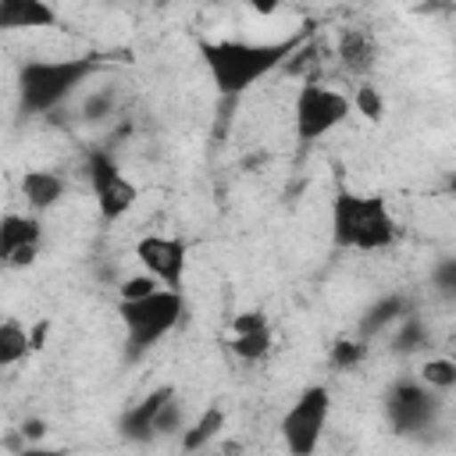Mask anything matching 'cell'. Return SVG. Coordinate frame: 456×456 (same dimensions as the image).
<instances>
[{
  "label": "cell",
  "mask_w": 456,
  "mask_h": 456,
  "mask_svg": "<svg viewBox=\"0 0 456 456\" xmlns=\"http://www.w3.org/2000/svg\"><path fill=\"white\" fill-rule=\"evenodd\" d=\"M82 110H100V118H103V110H110V96H89Z\"/></svg>",
  "instance_id": "83f0119b"
},
{
  "label": "cell",
  "mask_w": 456,
  "mask_h": 456,
  "mask_svg": "<svg viewBox=\"0 0 456 456\" xmlns=\"http://www.w3.org/2000/svg\"><path fill=\"white\" fill-rule=\"evenodd\" d=\"M21 438H25L28 445H43V438H46V420H39V417L21 420Z\"/></svg>",
  "instance_id": "d4e9b609"
},
{
  "label": "cell",
  "mask_w": 456,
  "mask_h": 456,
  "mask_svg": "<svg viewBox=\"0 0 456 456\" xmlns=\"http://www.w3.org/2000/svg\"><path fill=\"white\" fill-rule=\"evenodd\" d=\"M353 114V96L342 89H331L317 78H306L296 89V103H292V125H296V139L303 146L331 135L346 118Z\"/></svg>",
  "instance_id": "5b68a950"
},
{
  "label": "cell",
  "mask_w": 456,
  "mask_h": 456,
  "mask_svg": "<svg viewBox=\"0 0 456 456\" xmlns=\"http://www.w3.org/2000/svg\"><path fill=\"white\" fill-rule=\"evenodd\" d=\"M43 246V221L39 214H18L7 210L0 217V260L4 267L18 271V267H32Z\"/></svg>",
  "instance_id": "30bf717a"
},
{
  "label": "cell",
  "mask_w": 456,
  "mask_h": 456,
  "mask_svg": "<svg viewBox=\"0 0 456 456\" xmlns=\"http://www.w3.org/2000/svg\"><path fill=\"white\" fill-rule=\"evenodd\" d=\"M306 32L285 36V39H200V61L210 75V86L217 96H242L278 68L292 61V53L303 46Z\"/></svg>",
  "instance_id": "6da1fadb"
},
{
  "label": "cell",
  "mask_w": 456,
  "mask_h": 456,
  "mask_svg": "<svg viewBox=\"0 0 456 456\" xmlns=\"http://www.w3.org/2000/svg\"><path fill=\"white\" fill-rule=\"evenodd\" d=\"M378 36L367 25H342L335 39V57L349 75H370L378 68Z\"/></svg>",
  "instance_id": "5bb4252c"
},
{
  "label": "cell",
  "mask_w": 456,
  "mask_h": 456,
  "mask_svg": "<svg viewBox=\"0 0 456 456\" xmlns=\"http://www.w3.org/2000/svg\"><path fill=\"white\" fill-rule=\"evenodd\" d=\"M86 178H89V189H93V200H96L103 224L121 221L139 203V185L121 171L114 153H107V150L86 153Z\"/></svg>",
  "instance_id": "ba28073f"
},
{
  "label": "cell",
  "mask_w": 456,
  "mask_h": 456,
  "mask_svg": "<svg viewBox=\"0 0 456 456\" xmlns=\"http://www.w3.org/2000/svg\"><path fill=\"white\" fill-rule=\"evenodd\" d=\"M410 314H417L410 292H385V296H378V299L360 314V321H356V338L370 342V338L392 331V328H395L399 321H406Z\"/></svg>",
  "instance_id": "4fadbf2b"
},
{
  "label": "cell",
  "mask_w": 456,
  "mask_h": 456,
  "mask_svg": "<svg viewBox=\"0 0 456 456\" xmlns=\"http://www.w3.org/2000/svg\"><path fill=\"white\" fill-rule=\"evenodd\" d=\"M331 392L328 385H306L278 420V435L289 456H314L328 431Z\"/></svg>",
  "instance_id": "8992f818"
},
{
  "label": "cell",
  "mask_w": 456,
  "mask_h": 456,
  "mask_svg": "<svg viewBox=\"0 0 456 456\" xmlns=\"http://www.w3.org/2000/svg\"><path fill=\"white\" fill-rule=\"evenodd\" d=\"M118 317L125 328V360L139 363L150 356L185 317V296L175 289H157L146 299L118 303Z\"/></svg>",
  "instance_id": "277c9868"
},
{
  "label": "cell",
  "mask_w": 456,
  "mask_h": 456,
  "mask_svg": "<svg viewBox=\"0 0 456 456\" xmlns=\"http://www.w3.org/2000/svg\"><path fill=\"white\" fill-rule=\"evenodd\" d=\"M61 14L43 0H0V28H57Z\"/></svg>",
  "instance_id": "2e32d148"
},
{
  "label": "cell",
  "mask_w": 456,
  "mask_h": 456,
  "mask_svg": "<svg viewBox=\"0 0 456 456\" xmlns=\"http://www.w3.org/2000/svg\"><path fill=\"white\" fill-rule=\"evenodd\" d=\"M21 196H25V203H28L32 214H46V210H53V207L64 203L68 182H64V175H57V171L32 167V171L21 175Z\"/></svg>",
  "instance_id": "9a60e30c"
},
{
  "label": "cell",
  "mask_w": 456,
  "mask_h": 456,
  "mask_svg": "<svg viewBox=\"0 0 456 456\" xmlns=\"http://www.w3.org/2000/svg\"><path fill=\"white\" fill-rule=\"evenodd\" d=\"M157 289H164L160 281H153L146 271H139V274H128V278H121V285H118V303H132V299H146L150 292H157Z\"/></svg>",
  "instance_id": "cb8c5ba5"
},
{
  "label": "cell",
  "mask_w": 456,
  "mask_h": 456,
  "mask_svg": "<svg viewBox=\"0 0 456 456\" xmlns=\"http://www.w3.org/2000/svg\"><path fill=\"white\" fill-rule=\"evenodd\" d=\"M135 264L139 271H146L153 281H160L164 289L182 292L185 285V267H189V242L182 235H142L135 242Z\"/></svg>",
  "instance_id": "9c48e42d"
},
{
  "label": "cell",
  "mask_w": 456,
  "mask_h": 456,
  "mask_svg": "<svg viewBox=\"0 0 456 456\" xmlns=\"http://www.w3.org/2000/svg\"><path fill=\"white\" fill-rule=\"evenodd\" d=\"M403 235L385 196L338 189L331 200V242L335 249L353 253H381L395 246Z\"/></svg>",
  "instance_id": "3957f363"
},
{
  "label": "cell",
  "mask_w": 456,
  "mask_h": 456,
  "mask_svg": "<svg viewBox=\"0 0 456 456\" xmlns=\"http://www.w3.org/2000/svg\"><path fill=\"white\" fill-rule=\"evenodd\" d=\"M385 417H388L392 431L410 435V438H420V435H428L431 428H438L442 395L431 392L417 374L399 378V381H392L388 392H385Z\"/></svg>",
  "instance_id": "52a82bcc"
},
{
  "label": "cell",
  "mask_w": 456,
  "mask_h": 456,
  "mask_svg": "<svg viewBox=\"0 0 456 456\" xmlns=\"http://www.w3.org/2000/svg\"><path fill=\"white\" fill-rule=\"evenodd\" d=\"M32 335H28V328L18 321V317H4V324H0V367L4 370H11V367H18L28 353H32Z\"/></svg>",
  "instance_id": "ac0fdd59"
},
{
  "label": "cell",
  "mask_w": 456,
  "mask_h": 456,
  "mask_svg": "<svg viewBox=\"0 0 456 456\" xmlns=\"http://www.w3.org/2000/svg\"><path fill=\"white\" fill-rule=\"evenodd\" d=\"M431 342V328L417 317V314H410L406 321H399L395 328H392V353L395 356H410V353H420L424 346Z\"/></svg>",
  "instance_id": "d6986e66"
},
{
  "label": "cell",
  "mask_w": 456,
  "mask_h": 456,
  "mask_svg": "<svg viewBox=\"0 0 456 456\" xmlns=\"http://www.w3.org/2000/svg\"><path fill=\"white\" fill-rule=\"evenodd\" d=\"M103 68L100 53H78V57H28L18 64V103L25 114L39 118L57 107H64L96 71Z\"/></svg>",
  "instance_id": "7a4b0ae2"
},
{
  "label": "cell",
  "mask_w": 456,
  "mask_h": 456,
  "mask_svg": "<svg viewBox=\"0 0 456 456\" xmlns=\"http://www.w3.org/2000/svg\"><path fill=\"white\" fill-rule=\"evenodd\" d=\"M417 378H420L431 392L445 395V392L456 388V360H449V356H428V360L417 367Z\"/></svg>",
  "instance_id": "ffe728a7"
},
{
  "label": "cell",
  "mask_w": 456,
  "mask_h": 456,
  "mask_svg": "<svg viewBox=\"0 0 456 456\" xmlns=\"http://www.w3.org/2000/svg\"><path fill=\"white\" fill-rule=\"evenodd\" d=\"M203 456H246V445H242L239 438H221V442H214Z\"/></svg>",
  "instance_id": "484cf974"
},
{
  "label": "cell",
  "mask_w": 456,
  "mask_h": 456,
  "mask_svg": "<svg viewBox=\"0 0 456 456\" xmlns=\"http://www.w3.org/2000/svg\"><path fill=\"white\" fill-rule=\"evenodd\" d=\"M18 456H68V449H50V445H25Z\"/></svg>",
  "instance_id": "4316f807"
},
{
  "label": "cell",
  "mask_w": 456,
  "mask_h": 456,
  "mask_svg": "<svg viewBox=\"0 0 456 456\" xmlns=\"http://www.w3.org/2000/svg\"><path fill=\"white\" fill-rule=\"evenodd\" d=\"M431 289H435L438 299L456 303V253L442 256V260L431 267Z\"/></svg>",
  "instance_id": "603a6c76"
},
{
  "label": "cell",
  "mask_w": 456,
  "mask_h": 456,
  "mask_svg": "<svg viewBox=\"0 0 456 456\" xmlns=\"http://www.w3.org/2000/svg\"><path fill=\"white\" fill-rule=\"evenodd\" d=\"M328 360L335 370H356L367 360V342L363 338H335L328 349Z\"/></svg>",
  "instance_id": "44dd1931"
},
{
  "label": "cell",
  "mask_w": 456,
  "mask_h": 456,
  "mask_svg": "<svg viewBox=\"0 0 456 456\" xmlns=\"http://www.w3.org/2000/svg\"><path fill=\"white\" fill-rule=\"evenodd\" d=\"M171 395H175V385H157V388H150L142 399H135V403L121 413L118 435H121L125 442H135V445L157 442V417H160V410H164V403H167Z\"/></svg>",
  "instance_id": "7c38bea8"
},
{
  "label": "cell",
  "mask_w": 456,
  "mask_h": 456,
  "mask_svg": "<svg viewBox=\"0 0 456 456\" xmlns=\"http://www.w3.org/2000/svg\"><path fill=\"white\" fill-rule=\"evenodd\" d=\"M228 331H232L228 349H232L235 360H242V363H260V360H267V353H271V346H274V331H271L267 314H260V310H242V314L232 317Z\"/></svg>",
  "instance_id": "8fae6325"
},
{
  "label": "cell",
  "mask_w": 456,
  "mask_h": 456,
  "mask_svg": "<svg viewBox=\"0 0 456 456\" xmlns=\"http://www.w3.org/2000/svg\"><path fill=\"white\" fill-rule=\"evenodd\" d=\"M353 110L378 125V121L385 118V96H381V89L370 86V82H360L356 93H353Z\"/></svg>",
  "instance_id": "7402d4cb"
},
{
  "label": "cell",
  "mask_w": 456,
  "mask_h": 456,
  "mask_svg": "<svg viewBox=\"0 0 456 456\" xmlns=\"http://www.w3.org/2000/svg\"><path fill=\"white\" fill-rule=\"evenodd\" d=\"M224 424H228V413H224V406H217V403H210L182 435H178V442H182V452L185 456H203L214 442H221V431H224Z\"/></svg>",
  "instance_id": "e0dca14e"
},
{
  "label": "cell",
  "mask_w": 456,
  "mask_h": 456,
  "mask_svg": "<svg viewBox=\"0 0 456 456\" xmlns=\"http://www.w3.org/2000/svg\"><path fill=\"white\" fill-rule=\"evenodd\" d=\"M449 192H452V196H456V171H452V175H449Z\"/></svg>",
  "instance_id": "f1b7e54d"
}]
</instances>
